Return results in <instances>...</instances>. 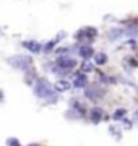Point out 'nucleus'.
<instances>
[{
  "mask_svg": "<svg viewBox=\"0 0 138 146\" xmlns=\"http://www.w3.org/2000/svg\"><path fill=\"white\" fill-rule=\"evenodd\" d=\"M34 94H36V98L39 99H49V102L52 101V102H57L58 96L55 94V89L50 83H49V80L46 78H37L36 83H34Z\"/></svg>",
  "mask_w": 138,
  "mask_h": 146,
  "instance_id": "f257e3e1",
  "label": "nucleus"
},
{
  "mask_svg": "<svg viewBox=\"0 0 138 146\" xmlns=\"http://www.w3.org/2000/svg\"><path fill=\"white\" fill-rule=\"evenodd\" d=\"M76 65H78V62H76L73 57H68V55H60V57L55 60V65H54L52 70L57 73V75H67V73L72 72Z\"/></svg>",
  "mask_w": 138,
  "mask_h": 146,
  "instance_id": "f03ea898",
  "label": "nucleus"
},
{
  "mask_svg": "<svg viewBox=\"0 0 138 146\" xmlns=\"http://www.w3.org/2000/svg\"><path fill=\"white\" fill-rule=\"evenodd\" d=\"M8 63L13 68H16V70L26 72L28 68L33 67V58L29 55H25V54H18V55H13V57L8 58Z\"/></svg>",
  "mask_w": 138,
  "mask_h": 146,
  "instance_id": "7ed1b4c3",
  "label": "nucleus"
},
{
  "mask_svg": "<svg viewBox=\"0 0 138 146\" xmlns=\"http://www.w3.org/2000/svg\"><path fill=\"white\" fill-rule=\"evenodd\" d=\"M85 96H86V99L93 101V102H98L104 96V88L99 86V84H91V86L88 84L85 88Z\"/></svg>",
  "mask_w": 138,
  "mask_h": 146,
  "instance_id": "20e7f679",
  "label": "nucleus"
},
{
  "mask_svg": "<svg viewBox=\"0 0 138 146\" xmlns=\"http://www.w3.org/2000/svg\"><path fill=\"white\" fill-rule=\"evenodd\" d=\"M88 117H90V120L94 125H98V123H101L102 120L106 119V114H104V109L96 106V107H91V110H88Z\"/></svg>",
  "mask_w": 138,
  "mask_h": 146,
  "instance_id": "39448f33",
  "label": "nucleus"
},
{
  "mask_svg": "<svg viewBox=\"0 0 138 146\" xmlns=\"http://www.w3.org/2000/svg\"><path fill=\"white\" fill-rule=\"evenodd\" d=\"M88 84H90V81H88L86 73H83V72H76L75 73V78H73L72 86H75V88H78V89H85Z\"/></svg>",
  "mask_w": 138,
  "mask_h": 146,
  "instance_id": "423d86ee",
  "label": "nucleus"
},
{
  "mask_svg": "<svg viewBox=\"0 0 138 146\" xmlns=\"http://www.w3.org/2000/svg\"><path fill=\"white\" fill-rule=\"evenodd\" d=\"M23 47L31 54H41L42 52V46L37 41H23Z\"/></svg>",
  "mask_w": 138,
  "mask_h": 146,
  "instance_id": "0eeeda50",
  "label": "nucleus"
},
{
  "mask_svg": "<svg viewBox=\"0 0 138 146\" xmlns=\"http://www.w3.org/2000/svg\"><path fill=\"white\" fill-rule=\"evenodd\" d=\"M64 36H65V31H60V33H58V34H57V37L54 39V41H49L47 44H46V46L42 47V52H46V54L52 52L54 49H55V46H57V42H58V41H62V39H64Z\"/></svg>",
  "mask_w": 138,
  "mask_h": 146,
  "instance_id": "6e6552de",
  "label": "nucleus"
},
{
  "mask_svg": "<svg viewBox=\"0 0 138 146\" xmlns=\"http://www.w3.org/2000/svg\"><path fill=\"white\" fill-rule=\"evenodd\" d=\"M78 55H80L81 58H85V60H90V58L94 55V49H93L90 44H83V46L80 47V50H78Z\"/></svg>",
  "mask_w": 138,
  "mask_h": 146,
  "instance_id": "1a4fd4ad",
  "label": "nucleus"
},
{
  "mask_svg": "<svg viewBox=\"0 0 138 146\" xmlns=\"http://www.w3.org/2000/svg\"><path fill=\"white\" fill-rule=\"evenodd\" d=\"M70 106H72V109H75L76 112H78V114H80V117H85V115H88V109L85 107V104H83L81 101H78V99H72Z\"/></svg>",
  "mask_w": 138,
  "mask_h": 146,
  "instance_id": "9d476101",
  "label": "nucleus"
},
{
  "mask_svg": "<svg viewBox=\"0 0 138 146\" xmlns=\"http://www.w3.org/2000/svg\"><path fill=\"white\" fill-rule=\"evenodd\" d=\"M54 89H55L57 93H65V91H70V89H72V83L67 81V80H58V81H55V84H54Z\"/></svg>",
  "mask_w": 138,
  "mask_h": 146,
  "instance_id": "9b49d317",
  "label": "nucleus"
},
{
  "mask_svg": "<svg viewBox=\"0 0 138 146\" xmlns=\"http://www.w3.org/2000/svg\"><path fill=\"white\" fill-rule=\"evenodd\" d=\"M107 60H109V57H107L106 52H98L94 54V63L96 65H99V67H102V65H106Z\"/></svg>",
  "mask_w": 138,
  "mask_h": 146,
  "instance_id": "f8f14e48",
  "label": "nucleus"
},
{
  "mask_svg": "<svg viewBox=\"0 0 138 146\" xmlns=\"http://www.w3.org/2000/svg\"><path fill=\"white\" fill-rule=\"evenodd\" d=\"M25 80H26L28 84H33V81H36V80H37V76H36V68H34V67L28 68V70H26V75H25Z\"/></svg>",
  "mask_w": 138,
  "mask_h": 146,
  "instance_id": "ddd939ff",
  "label": "nucleus"
},
{
  "mask_svg": "<svg viewBox=\"0 0 138 146\" xmlns=\"http://www.w3.org/2000/svg\"><path fill=\"white\" fill-rule=\"evenodd\" d=\"M123 34H125V29H120V28L117 29V28H114V29L109 31V39L111 41H115V39H120Z\"/></svg>",
  "mask_w": 138,
  "mask_h": 146,
  "instance_id": "4468645a",
  "label": "nucleus"
},
{
  "mask_svg": "<svg viewBox=\"0 0 138 146\" xmlns=\"http://www.w3.org/2000/svg\"><path fill=\"white\" fill-rule=\"evenodd\" d=\"M125 115H127V109L120 107V109H115V110H114V114H112V119L115 120V122H120V120L125 119Z\"/></svg>",
  "mask_w": 138,
  "mask_h": 146,
  "instance_id": "2eb2a0df",
  "label": "nucleus"
},
{
  "mask_svg": "<svg viewBox=\"0 0 138 146\" xmlns=\"http://www.w3.org/2000/svg\"><path fill=\"white\" fill-rule=\"evenodd\" d=\"M80 70L83 73H91L93 70H94V67H93V63L90 62V60H85V62L81 63V67H80Z\"/></svg>",
  "mask_w": 138,
  "mask_h": 146,
  "instance_id": "dca6fc26",
  "label": "nucleus"
},
{
  "mask_svg": "<svg viewBox=\"0 0 138 146\" xmlns=\"http://www.w3.org/2000/svg\"><path fill=\"white\" fill-rule=\"evenodd\" d=\"M7 146H21V143H20V140H18V138L10 136V138H7Z\"/></svg>",
  "mask_w": 138,
  "mask_h": 146,
  "instance_id": "f3484780",
  "label": "nucleus"
},
{
  "mask_svg": "<svg viewBox=\"0 0 138 146\" xmlns=\"http://www.w3.org/2000/svg\"><path fill=\"white\" fill-rule=\"evenodd\" d=\"M109 131H111L112 135L115 136L117 140H120V136H122V135H120V130H115V127H114V125H111V127H109Z\"/></svg>",
  "mask_w": 138,
  "mask_h": 146,
  "instance_id": "a211bd4d",
  "label": "nucleus"
},
{
  "mask_svg": "<svg viewBox=\"0 0 138 146\" xmlns=\"http://www.w3.org/2000/svg\"><path fill=\"white\" fill-rule=\"evenodd\" d=\"M122 122H123V127H125L127 130H128V128H132V125H133V122H132V120H128V119H123Z\"/></svg>",
  "mask_w": 138,
  "mask_h": 146,
  "instance_id": "6ab92c4d",
  "label": "nucleus"
},
{
  "mask_svg": "<svg viewBox=\"0 0 138 146\" xmlns=\"http://www.w3.org/2000/svg\"><path fill=\"white\" fill-rule=\"evenodd\" d=\"M133 120H135V122H138V110H135V114H133Z\"/></svg>",
  "mask_w": 138,
  "mask_h": 146,
  "instance_id": "aec40b11",
  "label": "nucleus"
},
{
  "mask_svg": "<svg viewBox=\"0 0 138 146\" xmlns=\"http://www.w3.org/2000/svg\"><path fill=\"white\" fill-rule=\"evenodd\" d=\"M28 146H39L37 143H31V145H28Z\"/></svg>",
  "mask_w": 138,
  "mask_h": 146,
  "instance_id": "412c9836",
  "label": "nucleus"
}]
</instances>
